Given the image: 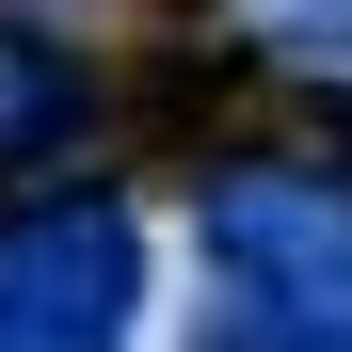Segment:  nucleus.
<instances>
[{
  "label": "nucleus",
  "instance_id": "5",
  "mask_svg": "<svg viewBox=\"0 0 352 352\" xmlns=\"http://www.w3.org/2000/svg\"><path fill=\"white\" fill-rule=\"evenodd\" d=\"M48 112H65V65L48 48H0V144H32Z\"/></svg>",
  "mask_w": 352,
  "mask_h": 352
},
{
  "label": "nucleus",
  "instance_id": "3",
  "mask_svg": "<svg viewBox=\"0 0 352 352\" xmlns=\"http://www.w3.org/2000/svg\"><path fill=\"white\" fill-rule=\"evenodd\" d=\"M192 352H352V336L305 320V305H272V288H224V305L192 320Z\"/></svg>",
  "mask_w": 352,
  "mask_h": 352
},
{
  "label": "nucleus",
  "instance_id": "1",
  "mask_svg": "<svg viewBox=\"0 0 352 352\" xmlns=\"http://www.w3.org/2000/svg\"><path fill=\"white\" fill-rule=\"evenodd\" d=\"M129 305H144L129 192H48L0 224V352H129Z\"/></svg>",
  "mask_w": 352,
  "mask_h": 352
},
{
  "label": "nucleus",
  "instance_id": "2",
  "mask_svg": "<svg viewBox=\"0 0 352 352\" xmlns=\"http://www.w3.org/2000/svg\"><path fill=\"white\" fill-rule=\"evenodd\" d=\"M208 272L224 288H272V305H305V320L352 336V192L336 176H288V160L208 176Z\"/></svg>",
  "mask_w": 352,
  "mask_h": 352
},
{
  "label": "nucleus",
  "instance_id": "4",
  "mask_svg": "<svg viewBox=\"0 0 352 352\" xmlns=\"http://www.w3.org/2000/svg\"><path fill=\"white\" fill-rule=\"evenodd\" d=\"M256 32L288 48V65H320V80H352V0H272Z\"/></svg>",
  "mask_w": 352,
  "mask_h": 352
}]
</instances>
